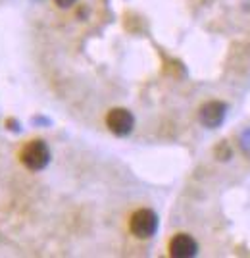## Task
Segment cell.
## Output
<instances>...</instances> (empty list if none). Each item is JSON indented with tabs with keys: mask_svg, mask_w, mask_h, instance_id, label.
I'll return each instance as SVG.
<instances>
[{
	"mask_svg": "<svg viewBox=\"0 0 250 258\" xmlns=\"http://www.w3.org/2000/svg\"><path fill=\"white\" fill-rule=\"evenodd\" d=\"M50 158H52V152L43 139L29 141L20 152V160L29 172H43L50 164Z\"/></svg>",
	"mask_w": 250,
	"mask_h": 258,
	"instance_id": "1",
	"label": "cell"
},
{
	"mask_svg": "<svg viewBox=\"0 0 250 258\" xmlns=\"http://www.w3.org/2000/svg\"><path fill=\"white\" fill-rule=\"evenodd\" d=\"M198 254V243L189 233H177L170 241V256L174 258H193Z\"/></svg>",
	"mask_w": 250,
	"mask_h": 258,
	"instance_id": "5",
	"label": "cell"
},
{
	"mask_svg": "<svg viewBox=\"0 0 250 258\" xmlns=\"http://www.w3.org/2000/svg\"><path fill=\"white\" fill-rule=\"evenodd\" d=\"M216 156L219 160H229L231 158V149H229L227 141H221V145L216 149Z\"/></svg>",
	"mask_w": 250,
	"mask_h": 258,
	"instance_id": "7",
	"label": "cell"
},
{
	"mask_svg": "<svg viewBox=\"0 0 250 258\" xmlns=\"http://www.w3.org/2000/svg\"><path fill=\"white\" fill-rule=\"evenodd\" d=\"M225 116H227V104L221 100H208L198 110V119L208 129L219 127L225 121Z\"/></svg>",
	"mask_w": 250,
	"mask_h": 258,
	"instance_id": "4",
	"label": "cell"
},
{
	"mask_svg": "<svg viewBox=\"0 0 250 258\" xmlns=\"http://www.w3.org/2000/svg\"><path fill=\"white\" fill-rule=\"evenodd\" d=\"M75 2H77V0H54V4L58 6V8H62V10H67V8H71Z\"/></svg>",
	"mask_w": 250,
	"mask_h": 258,
	"instance_id": "8",
	"label": "cell"
},
{
	"mask_svg": "<svg viewBox=\"0 0 250 258\" xmlns=\"http://www.w3.org/2000/svg\"><path fill=\"white\" fill-rule=\"evenodd\" d=\"M160 226L158 214L150 208H139L129 218V231L137 239H150L156 235Z\"/></svg>",
	"mask_w": 250,
	"mask_h": 258,
	"instance_id": "2",
	"label": "cell"
},
{
	"mask_svg": "<svg viewBox=\"0 0 250 258\" xmlns=\"http://www.w3.org/2000/svg\"><path fill=\"white\" fill-rule=\"evenodd\" d=\"M106 125L118 137H127L135 127V116L127 108H112L106 114Z\"/></svg>",
	"mask_w": 250,
	"mask_h": 258,
	"instance_id": "3",
	"label": "cell"
},
{
	"mask_svg": "<svg viewBox=\"0 0 250 258\" xmlns=\"http://www.w3.org/2000/svg\"><path fill=\"white\" fill-rule=\"evenodd\" d=\"M239 145H240V149H242V152L250 156V127L244 129L239 135Z\"/></svg>",
	"mask_w": 250,
	"mask_h": 258,
	"instance_id": "6",
	"label": "cell"
}]
</instances>
